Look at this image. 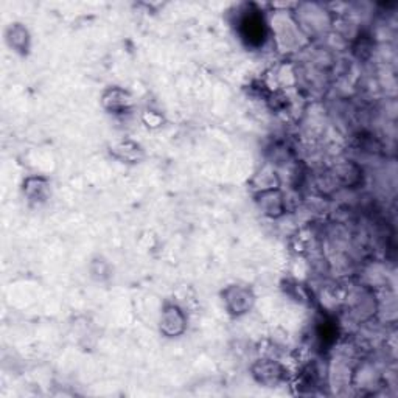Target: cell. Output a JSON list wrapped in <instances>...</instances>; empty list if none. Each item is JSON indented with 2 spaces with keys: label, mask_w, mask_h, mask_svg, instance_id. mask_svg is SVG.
<instances>
[{
  "label": "cell",
  "mask_w": 398,
  "mask_h": 398,
  "mask_svg": "<svg viewBox=\"0 0 398 398\" xmlns=\"http://www.w3.org/2000/svg\"><path fill=\"white\" fill-rule=\"evenodd\" d=\"M225 302H228L230 313L240 316V314H245L251 310V307L254 304V296L249 289H245L239 287V285H235V287L228 289V299H225Z\"/></svg>",
  "instance_id": "cell-1"
},
{
  "label": "cell",
  "mask_w": 398,
  "mask_h": 398,
  "mask_svg": "<svg viewBox=\"0 0 398 398\" xmlns=\"http://www.w3.org/2000/svg\"><path fill=\"white\" fill-rule=\"evenodd\" d=\"M160 329H162L168 336L181 335L186 329V318L182 311L175 305H170L164 310L162 319H160Z\"/></svg>",
  "instance_id": "cell-2"
},
{
  "label": "cell",
  "mask_w": 398,
  "mask_h": 398,
  "mask_svg": "<svg viewBox=\"0 0 398 398\" xmlns=\"http://www.w3.org/2000/svg\"><path fill=\"white\" fill-rule=\"evenodd\" d=\"M282 367L276 364V362H263L258 366V369L255 371V375L260 378V383L266 384H276L282 379Z\"/></svg>",
  "instance_id": "cell-3"
}]
</instances>
